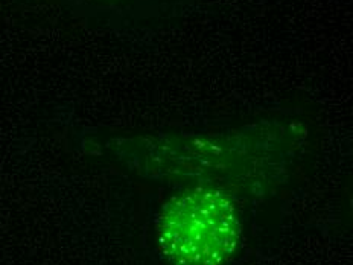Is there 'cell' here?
Wrapping results in <instances>:
<instances>
[{"label":"cell","instance_id":"6da1fadb","mask_svg":"<svg viewBox=\"0 0 353 265\" xmlns=\"http://www.w3.org/2000/svg\"><path fill=\"white\" fill-rule=\"evenodd\" d=\"M242 239L239 206L213 181L176 193L156 218V244L169 265H229Z\"/></svg>","mask_w":353,"mask_h":265}]
</instances>
